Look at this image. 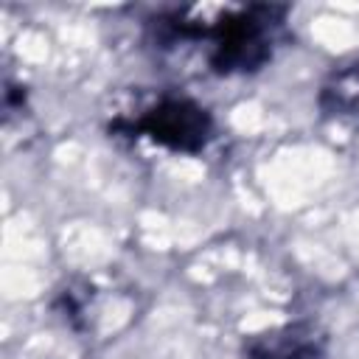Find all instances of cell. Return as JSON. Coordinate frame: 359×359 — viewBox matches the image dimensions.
<instances>
[{
    "mask_svg": "<svg viewBox=\"0 0 359 359\" xmlns=\"http://www.w3.org/2000/svg\"><path fill=\"white\" fill-rule=\"evenodd\" d=\"M286 6L250 3L230 6L213 20L196 17V8H174L149 20L157 48H174L180 42H208V67L216 76L258 73L283 36Z\"/></svg>",
    "mask_w": 359,
    "mask_h": 359,
    "instance_id": "6da1fadb",
    "label": "cell"
},
{
    "mask_svg": "<svg viewBox=\"0 0 359 359\" xmlns=\"http://www.w3.org/2000/svg\"><path fill=\"white\" fill-rule=\"evenodd\" d=\"M109 132L129 137H149L177 154H199L213 137L210 112L185 95H163L151 107L140 109L137 118H118Z\"/></svg>",
    "mask_w": 359,
    "mask_h": 359,
    "instance_id": "7a4b0ae2",
    "label": "cell"
},
{
    "mask_svg": "<svg viewBox=\"0 0 359 359\" xmlns=\"http://www.w3.org/2000/svg\"><path fill=\"white\" fill-rule=\"evenodd\" d=\"M328 337L317 323H289L244 342V359H325Z\"/></svg>",
    "mask_w": 359,
    "mask_h": 359,
    "instance_id": "3957f363",
    "label": "cell"
},
{
    "mask_svg": "<svg viewBox=\"0 0 359 359\" xmlns=\"http://www.w3.org/2000/svg\"><path fill=\"white\" fill-rule=\"evenodd\" d=\"M317 107L328 118L359 121V62L342 65L328 73L317 93Z\"/></svg>",
    "mask_w": 359,
    "mask_h": 359,
    "instance_id": "277c9868",
    "label": "cell"
}]
</instances>
